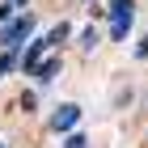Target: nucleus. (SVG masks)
Returning <instances> with one entry per match:
<instances>
[{
    "mask_svg": "<svg viewBox=\"0 0 148 148\" xmlns=\"http://www.w3.org/2000/svg\"><path fill=\"white\" fill-rule=\"evenodd\" d=\"M30 30H34V13H17L13 21L0 25V47L9 55H21V47L30 42Z\"/></svg>",
    "mask_w": 148,
    "mask_h": 148,
    "instance_id": "obj_1",
    "label": "nucleus"
},
{
    "mask_svg": "<svg viewBox=\"0 0 148 148\" xmlns=\"http://www.w3.org/2000/svg\"><path fill=\"white\" fill-rule=\"evenodd\" d=\"M76 123H80V106H76V102H68V106H59V110H51V131H55V136H68Z\"/></svg>",
    "mask_w": 148,
    "mask_h": 148,
    "instance_id": "obj_2",
    "label": "nucleus"
},
{
    "mask_svg": "<svg viewBox=\"0 0 148 148\" xmlns=\"http://www.w3.org/2000/svg\"><path fill=\"white\" fill-rule=\"evenodd\" d=\"M47 47H51L47 38H38V42H25V47H21V55H17V68H21V72H34L38 64H42V51H47Z\"/></svg>",
    "mask_w": 148,
    "mask_h": 148,
    "instance_id": "obj_3",
    "label": "nucleus"
},
{
    "mask_svg": "<svg viewBox=\"0 0 148 148\" xmlns=\"http://www.w3.org/2000/svg\"><path fill=\"white\" fill-rule=\"evenodd\" d=\"M110 38L114 42H127L131 38V17H110Z\"/></svg>",
    "mask_w": 148,
    "mask_h": 148,
    "instance_id": "obj_4",
    "label": "nucleus"
},
{
    "mask_svg": "<svg viewBox=\"0 0 148 148\" xmlns=\"http://www.w3.org/2000/svg\"><path fill=\"white\" fill-rule=\"evenodd\" d=\"M34 76L42 80V85H51V80L59 76V59H42V64H38V68H34Z\"/></svg>",
    "mask_w": 148,
    "mask_h": 148,
    "instance_id": "obj_5",
    "label": "nucleus"
},
{
    "mask_svg": "<svg viewBox=\"0 0 148 148\" xmlns=\"http://www.w3.org/2000/svg\"><path fill=\"white\" fill-rule=\"evenodd\" d=\"M110 17H136V4L131 0H110Z\"/></svg>",
    "mask_w": 148,
    "mask_h": 148,
    "instance_id": "obj_6",
    "label": "nucleus"
},
{
    "mask_svg": "<svg viewBox=\"0 0 148 148\" xmlns=\"http://www.w3.org/2000/svg\"><path fill=\"white\" fill-rule=\"evenodd\" d=\"M68 34H72V25H68V21H59L55 30L47 34V42H51V47H59V42H68Z\"/></svg>",
    "mask_w": 148,
    "mask_h": 148,
    "instance_id": "obj_7",
    "label": "nucleus"
},
{
    "mask_svg": "<svg viewBox=\"0 0 148 148\" xmlns=\"http://www.w3.org/2000/svg\"><path fill=\"white\" fill-rule=\"evenodd\" d=\"M93 47H97V30H93V25H89V30L80 34V51H93Z\"/></svg>",
    "mask_w": 148,
    "mask_h": 148,
    "instance_id": "obj_8",
    "label": "nucleus"
},
{
    "mask_svg": "<svg viewBox=\"0 0 148 148\" xmlns=\"http://www.w3.org/2000/svg\"><path fill=\"white\" fill-rule=\"evenodd\" d=\"M64 148H89V140H85V136H68V140H64Z\"/></svg>",
    "mask_w": 148,
    "mask_h": 148,
    "instance_id": "obj_9",
    "label": "nucleus"
},
{
    "mask_svg": "<svg viewBox=\"0 0 148 148\" xmlns=\"http://www.w3.org/2000/svg\"><path fill=\"white\" fill-rule=\"evenodd\" d=\"M13 64H17V55H9V51H4V55H0V76H4V72H9Z\"/></svg>",
    "mask_w": 148,
    "mask_h": 148,
    "instance_id": "obj_10",
    "label": "nucleus"
},
{
    "mask_svg": "<svg viewBox=\"0 0 148 148\" xmlns=\"http://www.w3.org/2000/svg\"><path fill=\"white\" fill-rule=\"evenodd\" d=\"M136 55H140V59L148 55V38H140V42H136Z\"/></svg>",
    "mask_w": 148,
    "mask_h": 148,
    "instance_id": "obj_11",
    "label": "nucleus"
},
{
    "mask_svg": "<svg viewBox=\"0 0 148 148\" xmlns=\"http://www.w3.org/2000/svg\"><path fill=\"white\" fill-rule=\"evenodd\" d=\"M4 4H9V9H17V4H25V0H4Z\"/></svg>",
    "mask_w": 148,
    "mask_h": 148,
    "instance_id": "obj_12",
    "label": "nucleus"
}]
</instances>
